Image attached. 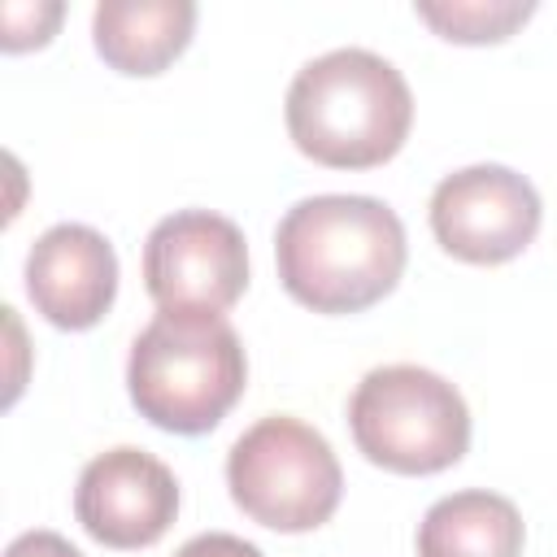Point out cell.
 <instances>
[{
  "mask_svg": "<svg viewBox=\"0 0 557 557\" xmlns=\"http://www.w3.org/2000/svg\"><path fill=\"white\" fill-rule=\"evenodd\" d=\"M405 226L374 196L296 200L274 231L278 283L313 313H361L405 274Z\"/></svg>",
  "mask_w": 557,
  "mask_h": 557,
  "instance_id": "6da1fadb",
  "label": "cell"
},
{
  "mask_svg": "<svg viewBox=\"0 0 557 557\" xmlns=\"http://www.w3.org/2000/svg\"><path fill=\"white\" fill-rule=\"evenodd\" d=\"M413 126L405 74L370 48H335L305 61L287 87L292 144L331 170L392 161Z\"/></svg>",
  "mask_w": 557,
  "mask_h": 557,
  "instance_id": "7a4b0ae2",
  "label": "cell"
},
{
  "mask_svg": "<svg viewBox=\"0 0 557 557\" xmlns=\"http://www.w3.org/2000/svg\"><path fill=\"white\" fill-rule=\"evenodd\" d=\"M248 383V357L222 313H157L131 344L126 392L170 435L213 431Z\"/></svg>",
  "mask_w": 557,
  "mask_h": 557,
  "instance_id": "3957f363",
  "label": "cell"
},
{
  "mask_svg": "<svg viewBox=\"0 0 557 557\" xmlns=\"http://www.w3.org/2000/svg\"><path fill=\"white\" fill-rule=\"evenodd\" d=\"M348 431L366 461L392 474H440L470 448V409L435 370L379 366L348 400Z\"/></svg>",
  "mask_w": 557,
  "mask_h": 557,
  "instance_id": "277c9868",
  "label": "cell"
},
{
  "mask_svg": "<svg viewBox=\"0 0 557 557\" xmlns=\"http://www.w3.org/2000/svg\"><path fill=\"white\" fill-rule=\"evenodd\" d=\"M226 487L252 522L300 535L339 509L344 470L322 431L292 413H270L231 444Z\"/></svg>",
  "mask_w": 557,
  "mask_h": 557,
  "instance_id": "5b68a950",
  "label": "cell"
},
{
  "mask_svg": "<svg viewBox=\"0 0 557 557\" xmlns=\"http://www.w3.org/2000/svg\"><path fill=\"white\" fill-rule=\"evenodd\" d=\"M144 287L165 313H226L248 287L244 231L209 209H178L148 231Z\"/></svg>",
  "mask_w": 557,
  "mask_h": 557,
  "instance_id": "8992f818",
  "label": "cell"
},
{
  "mask_svg": "<svg viewBox=\"0 0 557 557\" xmlns=\"http://www.w3.org/2000/svg\"><path fill=\"white\" fill-rule=\"evenodd\" d=\"M540 213V191L509 165H466L431 191V231L440 248L470 265L513 261L535 239Z\"/></svg>",
  "mask_w": 557,
  "mask_h": 557,
  "instance_id": "52a82bcc",
  "label": "cell"
},
{
  "mask_svg": "<svg viewBox=\"0 0 557 557\" xmlns=\"http://www.w3.org/2000/svg\"><path fill=\"white\" fill-rule=\"evenodd\" d=\"M74 518L104 548H148L178 518V479L144 448H109L83 466Z\"/></svg>",
  "mask_w": 557,
  "mask_h": 557,
  "instance_id": "ba28073f",
  "label": "cell"
},
{
  "mask_svg": "<svg viewBox=\"0 0 557 557\" xmlns=\"http://www.w3.org/2000/svg\"><path fill=\"white\" fill-rule=\"evenodd\" d=\"M26 296L35 313H44L61 331L96 326L117 296L113 244L83 222L48 226L26 257Z\"/></svg>",
  "mask_w": 557,
  "mask_h": 557,
  "instance_id": "9c48e42d",
  "label": "cell"
},
{
  "mask_svg": "<svg viewBox=\"0 0 557 557\" xmlns=\"http://www.w3.org/2000/svg\"><path fill=\"white\" fill-rule=\"evenodd\" d=\"M196 30L191 0H100L91 13V44L109 70L148 78L161 74Z\"/></svg>",
  "mask_w": 557,
  "mask_h": 557,
  "instance_id": "30bf717a",
  "label": "cell"
},
{
  "mask_svg": "<svg viewBox=\"0 0 557 557\" xmlns=\"http://www.w3.org/2000/svg\"><path fill=\"white\" fill-rule=\"evenodd\" d=\"M522 540L513 500L483 487L435 500L418 522V557H522Z\"/></svg>",
  "mask_w": 557,
  "mask_h": 557,
  "instance_id": "8fae6325",
  "label": "cell"
},
{
  "mask_svg": "<svg viewBox=\"0 0 557 557\" xmlns=\"http://www.w3.org/2000/svg\"><path fill=\"white\" fill-rule=\"evenodd\" d=\"M413 13L448 44H500L509 39L531 13L535 4L527 0H444V4H413Z\"/></svg>",
  "mask_w": 557,
  "mask_h": 557,
  "instance_id": "7c38bea8",
  "label": "cell"
},
{
  "mask_svg": "<svg viewBox=\"0 0 557 557\" xmlns=\"http://www.w3.org/2000/svg\"><path fill=\"white\" fill-rule=\"evenodd\" d=\"M61 4H4L0 9V22H4V52H26V48H39L52 39L57 22H61Z\"/></svg>",
  "mask_w": 557,
  "mask_h": 557,
  "instance_id": "4fadbf2b",
  "label": "cell"
},
{
  "mask_svg": "<svg viewBox=\"0 0 557 557\" xmlns=\"http://www.w3.org/2000/svg\"><path fill=\"white\" fill-rule=\"evenodd\" d=\"M174 557H265V553H261L257 544L231 535V531H205V535L187 540Z\"/></svg>",
  "mask_w": 557,
  "mask_h": 557,
  "instance_id": "5bb4252c",
  "label": "cell"
},
{
  "mask_svg": "<svg viewBox=\"0 0 557 557\" xmlns=\"http://www.w3.org/2000/svg\"><path fill=\"white\" fill-rule=\"evenodd\" d=\"M4 557H83V553L57 531H26L4 548Z\"/></svg>",
  "mask_w": 557,
  "mask_h": 557,
  "instance_id": "9a60e30c",
  "label": "cell"
}]
</instances>
